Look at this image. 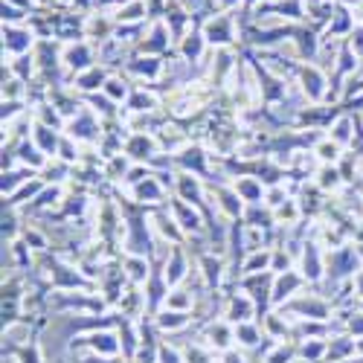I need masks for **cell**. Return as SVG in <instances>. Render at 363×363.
Segmentation results:
<instances>
[{
	"instance_id": "277c9868",
	"label": "cell",
	"mask_w": 363,
	"mask_h": 363,
	"mask_svg": "<svg viewBox=\"0 0 363 363\" xmlns=\"http://www.w3.org/2000/svg\"><path fill=\"white\" fill-rule=\"evenodd\" d=\"M247 314H250V302H232V311H230L232 320H247Z\"/></svg>"
},
{
	"instance_id": "5b68a950",
	"label": "cell",
	"mask_w": 363,
	"mask_h": 363,
	"mask_svg": "<svg viewBox=\"0 0 363 363\" xmlns=\"http://www.w3.org/2000/svg\"><path fill=\"white\" fill-rule=\"evenodd\" d=\"M160 363H181V358L175 355V349H160Z\"/></svg>"
},
{
	"instance_id": "52a82bcc",
	"label": "cell",
	"mask_w": 363,
	"mask_h": 363,
	"mask_svg": "<svg viewBox=\"0 0 363 363\" xmlns=\"http://www.w3.org/2000/svg\"><path fill=\"white\" fill-rule=\"evenodd\" d=\"M355 349H358V352H361V355H363V340H361V343H358V346H355Z\"/></svg>"
},
{
	"instance_id": "8992f818",
	"label": "cell",
	"mask_w": 363,
	"mask_h": 363,
	"mask_svg": "<svg viewBox=\"0 0 363 363\" xmlns=\"http://www.w3.org/2000/svg\"><path fill=\"white\" fill-rule=\"evenodd\" d=\"M224 363H244V358L238 352H230V355H224Z\"/></svg>"
},
{
	"instance_id": "6da1fadb",
	"label": "cell",
	"mask_w": 363,
	"mask_h": 363,
	"mask_svg": "<svg viewBox=\"0 0 363 363\" xmlns=\"http://www.w3.org/2000/svg\"><path fill=\"white\" fill-rule=\"evenodd\" d=\"M90 346L96 349V352H105V355H114L116 349H119V343L114 340V334H93V337H90Z\"/></svg>"
},
{
	"instance_id": "3957f363",
	"label": "cell",
	"mask_w": 363,
	"mask_h": 363,
	"mask_svg": "<svg viewBox=\"0 0 363 363\" xmlns=\"http://www.w3.org/2000/svg\"><path fill=\"white\" fill-rule=\"evenodd\" d=\"M235 334H238V337H244V340H241L244 346H256V343H259V340H256V337H259V334H256V329H247V326H241V329L235 331Z\"/></svg>"
},
{
	"instance_id": "7a4b0ae2",
	"label": "cell",
	"mask_w": 363,
	"mask_h": 363,
	"mask_svg": "<svg viewBox=\"0 0 363 363\" xmlns=\"http://www.w3.org/2000/svg\"><path fill=\"white\" fill-rule=\"evenodd\" d=\"M183 323H186L183 314H163V317H160V326H163V329H178Z\"/></svg>"
}]
</instances>
